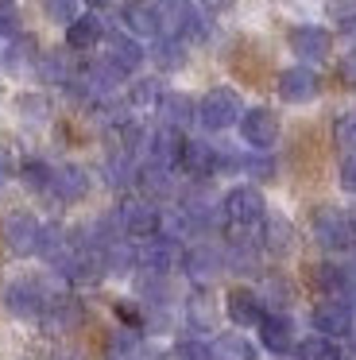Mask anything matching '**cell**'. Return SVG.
<instances>
[{"label":"cell","mask_w":356,"mask_h":360,"mask_svg":"<svg viewBox=\"0 0 356 360\" xmlns=\"http://www.w3.org/2000/svg\"><path fill=\"white\" fill-rule=\"evenodd\" d=\"M337 182H341V190H348V194H356V151H352V155H345V159H341Z\"/></svg>","instance_id":"f35d334b"},{"label":"cell","mask_w":356,"mask_h":360,"mask_svg":"<svg viewBox=\"0 0 356 360\" xmlns=\"http://www.w3.org/2000/svg\"><path fill=\"white\" fill-rule=\"evenodd\" d=\"M348 217H352V225H356V205H352V210H348Z\"/></svg>","instance_id":"681fc988"},{"label":"cell","mask_w":356,"mask_h":360,"mask_svg":"<svg viewBox=\"0 0 356 360\" xmlns=\"http://www.w3.org/2000/svg\"><path fill=\"white\" fill-rule=\"evenodd\" d=\"M240 136H244V143L248 148H255V151H271L279 143V132H283V128H279V117L271 109H244L240 112Z\"/></svg>","instance_id":"8992f818"},{"label":"cell","mask_w":356,"mask_h":360,"mask_svg":"<svg viewBox=\"0 0 356 360\" xmlns=\"http://www.w3.org/2000/svg\"><path fill=\"white\" fill-rule=\"evenodd\" d=\"M39 321H43L51 333H66V329H74L77 321H82V306H77V298H70V295H51Z\"/></svg>","instance_id":"603a6c76"},{"label":"cell","mask_w":356,"mask_h":360,"mask_svg":"<svg viewBox=\"0 0 356 360\" xmlns=\"http://www.w3.org/2000/svg\"><path fill=\"white\" fill-rule=\"evenodd\" d=\"M186 326H190L193 333H209V329H213V310H209L205 298H193V302L186 306Z\"/></svg>","instance_id":"e575fe53"},{"label":"cell","mask_w":356,"mask_h":360,"mask_svg":"<svg viewBox=\"0 0 356 360\" xmlns=\"http://www.w3.org/2000/svg\"><path fill=\"white\" fill-rule=\"evenodd\" d=\"M163 82L159 78H139V82H132V89H128V109H155V105L163 101Z\"/></svg>","instance_id":"f546056e"},{"label":"cell","mask_w":356,"mask_h":360,"mask_svg":"<svg viewBox=\"0 0 356 360\" xmlns=\"http://www.w3.org/2000/svg\"><path fill=\"white\" fill-rule=\"evenodd\" d=\"M89 8H105V4H113V0H85Z\"/></svg>","instance_id":"7dc6e473"},{"label":"cell","mask_w":356,"mask_h":360,"mask_svg":"<svg viewBox=\"0 0 356 360\" xmlns=\"http://www.w3.org/2000/svg\"><path fill=\"white\" fill-rule=\"evenodd\" d=\"M314 240L325 252H348L356 244V225L337 205H317L314 210Z\"/></svg>","instance_id":"3957f363"},{"label":"cell","mask_w":356,"mask_h":360,"mask_svg":"<svg viewBox=\"0 0 356 360\" xmlns=\"http://www.w3.org/2000/svg\"><path fill=\"white\" fill-rule=\"evenodd\" d=\"M136 248H139V271L144 275H170L174 267H182V248H178V240L147 236Z\"/></svg>","instance_id":"52a82bcc"},{"label":"cell","mask_w":356,"mask_h":360,"mask_svg":"<svg viewBox=\"0 0 356 360\" xmlns=\"http://www.w3.org/2000/svg\"><path fill=\"white\" fill-rule=\"evenodd\" d=\"M105 58L116 66V70L128 78V74H136L139 66H144V58H147V51L139 47V39L136 35H124V32H116V35H105Z\"/></svg>","instance_id":"7c38bea8"},{"label":"cell","mask_w":356,"mask_h":360,"mask_svg":"<svg viewBox=\"0 0 356 360\" xmlns=\"http://www.w3.org/2000/svg\"><path fill=\"white\" fill-rule=\"evenodd\" d=\"M279 360H298V356H286V352H279Z\"/></svg>","instance_id":"c3c4849f"},{"label":"cell","mask_w":356,"mask_h":360,"mask_svg":"<svg viewBox=\"0 0 356 360\" xmlns=\"http://www.w3.org/2000/svg\"><path fill=\"white\" fill-rule=\"evenodd\" d=\"M275 159L267 155V151H255V155H244V174H252V179H260V182H271L275 179Z\"/></svg>","instance_id":"d590c367"},{"label":"cell","mask_w":356,"mask_h":360,"mask_svg":"<svg viewBox=\"0 0 356 360\" xmlns=\"http://www.w3.org/2000/svg\"><path fill=\"white\" fill-rule=\"evenodd\" d=\"M136 186L144 190V198H151V202H167V198L178 194V186H174V167L147 159V163L139 167V174H136Z\"/></svg>","instance_id":"9a60e30c"},{"label":"cell","mask_w":356,"mask_h":360,"mask_svg":"<svg viewBox=\"0 0 356 360\" xmlns=\"http://www.w3.org/2000/svg\"><path fill=\"white\" fill-rule=\"evenodd\" d=\"M317 89H322V82L310 70V63L286 66V70L279 74V97H283L286 105H310L317 97Z\"/></svg>","instance_id":"8fae6325"},{"label":"cell","mask_w":356,"mask_h":360,"mask_svg":"<svg viewBox=\"0 0 356 360\" xmlns=\"http://www.w3.org/2000/svg\"><path fill=\"white\" fill-rule=\"evenodd\" d=\"M329 12L341 20H348V16H356V0H329Z\"/></svg>","instance_id":"b9f144b4"},{"label":"cell","mask_w":356,"mask_h":360,"mask_svg":"<svg viewBox=\"0 0 356 360\" xmlns=\"http://www.w3.org/2000/svg\"><path fill=\"white\" fill-rule=\"evenodd\" d=\"M182 271L190 275L198 287H209V283H217L229 271V264H224V252L217 248V244H193V248L182 252Z\"/></svg>","instance_id":"5b68a950"},{"label":"cell","mask_w":356,"mask_h":360,"mask_svg":"<svg viewBox=\"0 0 356 360\" xmlns=\"http://www.w3.org/2000/svg\"><path fill=\"white\" fill-rule=\"evenodd\" d=\"M120 360H136V356H120Z\"/></svg>","instance_id":"816d5d0a"},{"label":"cell","mask_w":356,"mask_h":360,"mask_svg":"<svg viewBox=\"0 0 356 360\" xmlns=\"http://www.w3.org/2000/svg\"><path fill=\"white\" fill-rule=\"evenodd\" d=\"M159 109V120L170 128H178V132H186V128L198 120V105L190 101L186 94H163V101L155 105Z\"/></svg>","instance_id":"d4e9b609"},{"label":"cell","mask_w":356,"mask_h":360,"mask_svg":"<svg viewBox=\"0 0 356 360\" xmlns=\"http://www.w3.org/2000/svg\"><path fill=\"white\" fill-rule=\"evenodd\" d=\"M39 233H43V225H39L31 213H23V210L4 221V240H8V248H12L15 256H35Z\"/></svg>","instance_id":"2e32d148"},{"label":"cell","mask_w":356,"mask_h":360,"mask_svg":"<svg viewBox=\"0 0 356 360\" xmlns=\"http://www.w3.org/2000/svg\"><path fill=\"white\" fill-rule=\"evenodd\" d=\"M174 171L190 174L193 182H205L209 174H213V143H205V140H190V136H186V140H182V151H178Z\"/></svg>","instance_id":"e0dca14e"},{"label":"cell","mask_w":356,"mask_h":360,"mask_svg":"<svg viewBox=\"0 0 356 360\" xmlns=\"http://www.w3.org/2000/svg\"><path fill=\"white\" fill-rule=\"evenodd\" d=\"M310 321H314V329L322 337H348L356 329V310L345 302V298H325V302L314 306V314H310Z\"/></svg>","instance_id":"ba28073f"},{"label":"cell","mask_w":356,"mask_h":360,"mask_svg":"<svg viewBox=\"0 0 356 360\" xmlns=\"http://www.w3.org/2000/svg\"><path fill=\"white\" fill-rule=\"evenodd\" d=\"M43 8L54 24H70L77 16V0H43Z\"/></svg>","instance_id":"74e56055"},{"label":"cell","mask_w":356,"mask_h":360,"mask_svg":"<svg viewBox=\"0 0 356 360\" xmlns=\"http://www.w3.org/2000/svg\"><path fill=\"white\" fill-rule=\"evenodd\" d=\"M224 314H229V321H236V326L255 329L263 321V314H267V306H263L260 290L236 287V290H229V298H224Z\"/></svg>","instance_id":"5bb4252c"},{"label":"cell","mask_w":356,"mask_h":360,"mask_svg":"<svg viewBox=\"0 0 356 360\" xmlns=\"http://www.w3.org/2000/svg\"><path fill=\"white\" fill-rule=\"evenodd\" d=\"M260 248L267 256H286L294 248V225L283 213H263L260 221Z\"/></svg>","instance_id":"ac0fdd59"},{"label":"cell","mask_w":356,"mask_h":360,"mask_svg":"<svg viewBox=\"0 0 356 360\" xmlns=\"http://www.w3.org/2000/svg\"><path fill=\"white\" fill-rule=\"evenodd\" d=\"M209 349H213V360H260V349L240 333H221Z\"/></svg>","instance_id":"4316f807"},{"label":"cell","mask_w":356,"mask_h":360,"mask_svg":"<svg viewBox=\"0 0 356 360\" xmlns=\"http://www.w3.org/2000/svg\"><path fill=\"white\" fill-rule=\"evenodd\" d=\"M201 4H205L209 12H224V8L232 4V0H201Z\"/></svg>","instance_id":"f6af8a7d"},{"label":"cell","mask_w":356,"mask_h":360,"mask_svg":"<svg viewBox=\"0 0 356 360\" xmlns=\"http://www.w3.org/2000/svg\"><path fill=\"white\" fill-rule=\"evenodd\" d=\"M341 78H345L348 86H356V51L345 55V63H341Z\"/></svg>","instance_id":"7bdbcfd3"},{"label":"cell","mask_w":356,"mask_h":360,"mask_svg":"<svg viewBox=\"0 0 356 360\" xmlns=\"http://www.w3.org/2000/svg\"><path fill=\"white\" fill-rule=\"evenodd\" d=\"M12 174H15V163H12V155H8V148H0V186H4Z\"/></svg>","instance_id":"ee69618b"},{"label":"cell","mask_w":356,"mask_h":360,"mask_svg":"<svg viewBox=\"0 0 356 360\" xmlns=\"http://www.w3.org/2000/svg\"><path fill=\"white\" fill-rule=\"evenodd\" d=\"M240 112H244V101H240L236 89L217 86L198 101V124L205 132H229L232 124H240Z\"/></svg>","instance_id":"7a4b0ae2"},{"label":"cell","mask_w":356,"mask_h":360,"mask_svg":"<svg viewBox=\"0 0 356 360\" xmlns=\"http://www.w3.org/2000/svg\"><path fill=\"white\" fill-rule=\"evenodd\" d=\"M46 298H51V290H46L39 279H15V283H8V290H4L8 314H15V318H23V321L43 318Z\"/></svg>","instance_id":"277c9868"},{"label":"cell","mask_w":356,"mask_h":360,"mask_svg":"<svg viewBox=\"0 0 356 360\" xmlns=\"http://www.w3.org/2000/svg\"><path fill=\"white\" fill-rule=\"evenodd\" d=\"M310 279H314V287L322 290V295L337 298L341 295V283H345V271H341V264H314V271H310Z\"/></svg>","instance_id":"4dcf8cb0"},{"label":"cell","mask_w":356,"mask_h":360,"mask_svg":"<svg viewBox=\"0 0 356 360\" xmlns=\"http://www.w3.org/2000/svg\"><path fill=\"white\" fill-rule=\"evenodd\" d=\"M105 20L97 12H85V16H74L66 24V47L70 51H93L97 43H105Z\"/></svg>","instance_id":"7402d4cb"},{"label":"cell","mask_w":356,"mask_h":360,"mask_svg":"<svg viewBox=\"0 0 356 360\" xmlns=\"http://www.w3.org/2000/svg\"><path fill=\"white\" fill-rule=\"evenodd\" d=\"M186 47H190V43L178 39V35H155V51H151L155 66H159V70H182Z\"/></svg>","instance_id":"484cf974"},{"label":"cell","mask_w":356,"mask_h":360,"mask_svg":"<svg viewBox=\"0 0 356 360\" xmlns=\"http://www.w3.org/2000/svg\"><path fill=\"white\" fill-rule=\"evenodd\" d=\"M333 140H337V148L345 155H352L356 151V112H341L337 124H333Z\"/></svg>","instance_id":"d6a6232c"},{"label":"cell","mask_w":356,"mask_h":360,"mask_svg":"<svg viewBox=\"0 0 356 360\" xmlns=\"http://www.w3.org/2000/svg\"><path fill=\"white\" fill-rule=\"evenodd\" d=\"M116 221H120L124 236L139 244L147 236H155V229H159V205H151V198H144V202H124L116 210Z\"/></svg>","instance_id":"30bf717a"},{"label":"cell","mask_w":356,"mask_h":360,"mask_svg":"<svg viewBox=\"0 0 356 360\" xmlns=\"http://www.w3.org/2000/svg\"><path fill=\"white\" fill-rule=\"evenodd\" d=\"M286 43H291V51L302 58V63H325L329 58V51H333V35L325 32L322 24H298V27H291L286 32Z\"/></svg>","instance_id":"9c48e42d"},{"label":"cell","mask_w":356,"mask_h":360,"mask_svg":"<svg viewBox=\"0 0 356 360\" xmlns=\"http://www.w3.org/2000/svg\"><path fill=\"white\" fill-rule=\"evenodd\" d=\"M39 78L43 82H54V86H70V82H74V63H70L66 55H62V51H51V55H43L39 58Z\"/></svg>","instance_id":"83f0119b"},{"label":"cell","mask_w":356,"mask_h":360,"mask_svg":"<svg viewBox=\"0 0 356 360\" xmlns=\"http://www.w3.org/2000/svg\"><path fill=\"white\" fill-rule=\"evenodd\" d=\"M151 4H155V8H159V12H163V27H167V16H170V20H174V16H178V12H182V8H186V4H190V0H151Z\"/></svg>","instance_id":"60d3db41"},{"label":"cell","mask_w":356,"mask_h":360,"mask_svg":"<svg viewBox=\"0 0 356 360\" xmlns=\"http://www.w3.org/2000/svg\"><path fill=\"white\" fill-rule=\"evenodd\" d=\"M51 194L58 202H82L89 194V171L77 163H62L54 167V179H51Z\"/></svg>","instance_id":"ffe728a7"},{"label":"cell","mask_w":356,"mask_h":360,"mask_svg":"<svg viewBox=\"0 0 356 360\" xmlns=\"http://www.w3.org/2000/svg\"><path fill=\"white\" fill-rule=\"evenodd\" d=\"M263 213H267V202H263L260 186H248L244 182V186H232L221 198V217L232 233H252V229H260Z\"/></svg>","instance_id":"6da1fadb"},{"label":"cell","mask_w":356,"mask_h":360,"mask_svg":"<svg viewBox=\"0 0 356 360\" xmlns=\"http://www.w3.org/2000/svg\"><path fill=\"white\" fill-rule=\"evenodd\" d=\"M20 179L27 190H51V179H54V167L43 163V159H27L20 167Z\"/></svg>","instance_id":"1f68e13d"},{"label":"cell","mask_w":356,"mask_h":360,"mask_svg":"<svg viewBox=\"0 0 356 360\" xmlns=\"http://www.w3.org/2000/svg\"><path fill=\"white\" fill-rule=\"evenodd\" d=\"M291 295L294 290L286 287V279H267L260 287V298H263V306H271V310H286V302H291Z\"/></svg>","instance_id":"836d02e7"},{"label":"cell","mask_w":356,"mask_h":360,"mask_svg":"<svg viewBox=\"0 0 356 360\" xmlns=\"http://www.w3.org/2000/svg\"><path fill=\"white\" fill-rule=\"evenodd\" d=\"M294 356H298V360H348L345 352L333 345V337H322V333L306 337V341L294 349Z\"/></svg>","instance_id":"f1b7e54d"},{"label":"cell","mask_w":356,"mask_h":360,"mask_svg":"<svg viewBox=\"0 0 356 360\" xmlns=\"http://www.w3.org/2000/svg\"><path fill=\"white\" fill-rule=\"evenodd\" d=\"M120 20H124V27H128L136 39H155V35H163V12L155 8V4H144V0L124 4Z\"/></svg>","instance_id":"d6986e66"},{"label":"cell","mask_w":356,"mask_h":360,"mask_svg":"<svg viewBox=\"0 0 356 360\" xmlns=\"http://www.w3.org/2000/svg\"><path fill=\"white\" fill-rule=\"evenodd\" d=\"M20 109H23V117H35V120H43L46 117V101L43 97H20Z\"/></svg>","instance_id":"ab89813d"},{"label":"cell","mask_w":356,"mask_h":360,"mask_svg":"<svg viewBox=\"0 0 356 360\" xmlns=\"http://www.w3.org/2000/svg\"><path fill=\"white\" fill-rule=\"evenodd\" d=\"M255 329H260V345H263V349H271L275 356L294 349V318L286 310H267Z\"/></svg>","instance_id":"4fadbf2b"},{"label":"cell","mask_w":356,"mask_h":360,"mask_svg":"<svg viewBox=\"0 0 356 360\" xmlns=\"http://www.w3.org/2000/svg\"><path fill=\"white\" fill-rule=\"evenodd\" d=\"M345 356H348V360H356V329L348 333V352H345Z\"/></svg>","instance_id":"bcb514c9"},{"label":"cell","mask_w":356,"mask_h":360,"mask_svg":"<svg viewBox=\"0 0 356 360\" xmlns=\"http://www.w3.org/2000/svg\"><path fill=\"white\" fill-rule=\"evenodd\" d=\"M8 4H12V0H0V8H8Z\"/></svg>","instance_id":"f907efd6"},{"label":"cell","mask_w":356,"mask_h":360,"mask_svg":"<svg viewBox=\"0 0 356 360\" xmlns=\"http://www.w3.org/2000/svg\"><path fill=\"white\" fill-rule=\"evenodd\" d=\"M182 140H186V136L178 132V128H170V124H159L151 136H147V159H155V163H167V167H174V163H178V151H182Z\"/></svg>","instance_id":"cb8c5ba5"},{"label":"cell","mask_w":356,"mask_h":360,"mask_svg":"<svg viewBox=\"0 0 356 360\" xmlns=\"http://www.w3.org/2000/svg\"><path fill=\"white\" fill-rule=\"evenodd\" d=\"M260 236H248V233H232L229 248H224V264H229V271L236 275H255L260 271Z\"/></svg>","instance_id":"44dd1931"},{"label":"cell","mask_w":356,"mask_h":360,"mask_svg":"<svg viewBox=\"0 0 356 360\" xmlns=\"http://www.w3.org/2000/svg\"><path fill=\"white\" fill-rule=\"evenodd\" d=\"M170 360H213V349L205 341H198V337H186V341L174 345Z\"/></svg>","instance_id":"8d00e7d4"}]
</instances>
